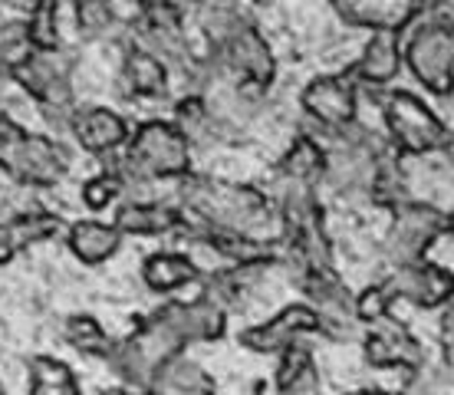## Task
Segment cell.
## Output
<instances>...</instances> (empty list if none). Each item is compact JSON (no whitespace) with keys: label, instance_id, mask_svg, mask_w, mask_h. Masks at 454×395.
Listing matches in <instances>:
<instances>
[{"label":"cell","instance_id":"1","mask_svg":"<svg viewBox=\"0 0 454 395\" xmlns=\"http://www.w3.org/2000/svg\"><path fill=\"white\" fill-rule=\"evenodd\" d=\"M171 198L182 204L184 227H221V231L280 241L273 198L257 185L188 171L182 181L171 185Z\"/></svg>","mask_w":454,"mask_h":395},{"label":"cell","instance_id":"2","mask_svg":"<svg viewBox=\"0 0 454 395\" xmlns=\"http://www.w3.org/2000/svg\"><path fill=\"white\" fill-rule=\"evenodd\" d=\"M125 178V198H155V185H175L192 169V146L171 119H145L132 125L122 152L103 158ZM122 198V201H125Z\"/></svg>","mask_w":454,"mask_h":395},{"label":"cell","instance_id":"3","mask_svg":"<svg viewBox=\"0 0 454 395\" xmlns=\"http://www.w3.org/2000/svg\"><path fill=\"white\" fill-rule=\"evenodd\" d=\"M73 169V148L50 132H30L11 113H0V171L34 192L63 185Z\"/></svg>","mask_w":454,"mask_h":395},{"label":"cell","instance_id":"4","mask_svg":"<svg viewBox=\"0 0 454 395\" xmlns=\"http://www.w3.org/2000/svg\"><path fill=\"white\" fill-rule=\"evenodd\" d=\"M76 63H80L76 53L63 43L53 50H34L20 67L7 69L23 96L40 109L50 132L57 136H67L69 113L76 106V86H73Z\"/></svg>","mask_w":454,"mask_h":395},{"label":"cell","instance_id":"5","mask_svg":"<svg viewBox=\"0 0 454 395\" xmlns=\"http://www.w3.org/2000/svg\"><path fill=\"white\" fill-rule=\"evenodd\" d=\"M372 96L382 113V132L402 158H432L451 146V125L411 90L388 86L375 90Z\"/></svg>","mask_w":454,"mask_h":395},{"label":"cell","instance_id":"6","mask_svg":"<svg viewBox=\"0 0 454 395\" xmlns=\"http://www.w3.org/2000/svg\"><path fill=\"white\" fill-rule=\"evenodd\" d=\"M402 30V63L409 76L434 99L454 96V27L421 13Z\"/></svg>","mask_w":454,"mask_h":395},{"label":"cell","instance_id":"7","mask_svg":"<svg viewBox=\"0 0 454 395\" xmlns=\"http://www.w3.org/2000/svg\"><path fill=\"white\" fill-rule=\"evenodd\" d=\"M444 231H448V211L438 204L419 201V198H405L402 204H395L388 211V227L379 248L388 271L428 260V250L434 248L438 237H444Z\"/></svg>","mask_w":454,"mask_h":395},{"label":"cell","instance_id":"8","mask_svg":"<svg viewBox=\"0 0 454 395\" xmlns=\"http://www.w3.org/2000/svg\"><path fill=\"white\" fill-rule=\"evenodd\" d=\"M207 53L217 59V67L224 69V76L234 86H257V90H273L280 59L273 53L270 40L263 36L254 17L234 27L231 34L215 46H205Z\"/></svg>","mask_w":454,"mask_h":395},{"label":"cell","instance_id":"9","mask_svg":"<svg viewBox=\"0 0 454 395\" xmlns=\"http://www.w3.org/2000/svg\"><path fill=\"white\" fill-rule=\"evenodd\" d=\"M359 86L356 79L346 73V67L340 73H319L300 90V113L307 115V125L317 138H326L342 132L346 125H352L359 119Z\"/></svg>","mask_w":454,"mask_h":395},{"label":"cell","instance_id":"10","mask_svg":"<svg viewBox=\"0 0 454 395\" xmlns=\"http://www.w3.org/2000/svg\"><path fill=\"white\" fill-rule=\"evenodd\" d=\"M359 350H363V362L369 369H386V373L411 375L428 362L425 343L395 313L375 327H365V333L359 336Z\"/></svg>","mask_w":454,"mask_h":395},{"label":"cell","instance_id":"11","mask_svg":"<svg viewBox=\"0 0 454 395\" xmlns=\"http://www.w3.org/2000/svg\"><path fill=\"white\" fill-rule=\"evenodd\" d=\"M132 136V125L119 109L103 106V102H76L67 122V138H73V146L82 148L92 158H109L115 152H122L125 142Z\"/></svg>","mask_w":454,"mask_h":395},{"label":"cell","instance_id":"12","mask_svg":"<svg viewBox=\"0 0 454 395\" xmlns=\"http://www.w3.org/2000/svg\"><path fill=\"white\" fill-rule=\"evenodd\" d=\"M313 336H319V313L307 300H296V304L280 306L257 327L240 329L238 343L250 352H261V356H280L286 346Z\"/></svg>","mask_w":454,"mask_h":395},{"label":"cell","instance_id":"13","mask_svg":"<svg viewBox=\"0 0 454 395\" xmlns=\"http://www.w3.org/2000/svg\"><path fill=\"white\" fill-rule=\"evenodd\" d=\"M382 283L388 287V294L395 296V304L405 300L415 310H444L454 300V271L444 264H434V260L386 271Z\"/></svg>","mask_w":454,"mask_h":395},{"label":"cell","instance_id":"14","mask_svg":"<svg viewBox=\"0 0 454 395\" xmlns=\"http://www.w3.org/2000/svg\"><path fill=\"white\" fill-rule=\"evenodd\" d=\"M402 36L405 30L402 27H379V30H369V40L363 43L359 57L352 59L346 73L356 79L359 90H388L398 79V73L405 69L402 63Z\"/></svg>","mask_w":454,"mask_h":395},{"label":"cell","instance_id":"15","mask_svg":"<svg viewBox=\"0 0 454 395\" xmlns=\"http://www.w3.org/2000/svg\"><path fill=\"white\" fill-rule=\"evenodd\" d=\"M113 225L122 237H168L184 231V211L175 198H125L113 208Z\"/></svg>","mask_w":454,"mask_h":395},{"label":"cell","instance_id":"16","mask_svg":"<svg viewBox=\"0 0 454 395\" xmlns=\"http://www.w3.org/2000/svg\"><path fill=\"white\" fill-rule=\"evenodd\" d=\"M171 69L161 63L159 57H152L142 46L125 43L122 46V59H119V90L129 96V99H142V102H159L171 96Z\"/></svg>","mask_w":454,"mask_h":395},{"label":"cell","instance_id":"17","mask_svg":"<svg viewBox=\"0 0 454 395\" xmlns=\"http://www.w3.org/2000/svg\"><path fill=\"white\" fill-rule=\"evenodd\" d=\"M67 217L50 211V208H30V211H17L7 221H0V267H7L20 250L46 244L67 231Z\"/></svg>","mask_w":454,"mask_h":395},{"label":"cell","instance_id":"18","mask_svg":"<svg viewBox=\"0 0 454 395\" xmlns=\"http://www.w3.org/2000/svg\"><path fill=\"white\" fill-rule=\"evenodd\" d=\"M138 277H142V287H145L148 294L171 296L184 290V287H192V283L201 287L207 271L188 250H152V254L142 257Z\"/></svg>","mask_w":454,"mask_h":395},{"label":"cell","instance_id":"19","mask_svg":"<svg viewBox=\"0 0 454 395\" xmlns=\"http://www.w3.org/2000/svg\"><path fill=\"white\" fill-rule=\"evenodd\" d=\"M175 329L188 346L194 343H221L227 336V310L217 306L211 296L198 294L194 300H168L161 306Z\"/></svg>","mask_w":454,"mask_h":395},{"label":"cell","instance_id":"20","mask_svg":"<svg viewBox=\"0 0 454 395\" xmlns=\"http://www.w3.org/2000/svg\"><path fill=\"white\" fill-rule=\"evenodd\" d=\"M63 244L73 254V260H80L82 267H103L122 250L125 237L113 221H99V217H80L69 221L63 231Z\"/></svg>","mask_w":454,"mask_h":395},{"label":"cell","instance_id":"21","mask_svg":"<svg viewBox=\"0 0 454 395\" xmlns=\"http://www.w3.org/2000/svg\"><path fill=\"white\" fill-rule=\"evenodd\" d=\"M76 34L90 43H125L129 13H122V0H69Z\"/></svg>","mask_w":454,"mask_h":395},{"label":"cell","instance_id":"22","mask_svg":"<svg viewBox=\"0 0 454 395\" xmlns=\"http://www.w3.org/2000/svg\"><path fill=\"white\" fill-rule=\"evenodd\" d=\"M273 385H277V395H323V375H319L313 343L300 339L277 356Z\"/></svg>","mask_w":454,"mask_h":395},{"label":"cell","instance_id":"23","mask_svg":"<svg viewBox=\"0 0 454 395\" xmlns=\"http://www.w3.org/2000/svg\"><path fill=\"white\" fill-rule=\"evenodd\" d=\"M171 122L178 125V132L184 136V142L194 148H215L224 146V129L221 119L215 115V109L207 106L205 96L198 92H182L175 106H171Z\"/></svg>","mask_w":454,"mask_h":395},{"label":"cell","instance_id":"24","mask_svg":"<svg viewBox=\"0 0 454 395\" xmlns=\"http://www.w3.org/2000/svg\"><path fill=\"white\" fill-rule=\"evenodd\" d=\"M142 395H217V379L188 352L175 356L152 375Z\"/></svg>","mask_w":454,"mask_h":395},{"label":"cell","instance_id":"25","mask_svg":"<svg viewBox=\"0 0 454 395\" xmlns=\"http://www.w3.org/2000/svg\"><path fill=\"white\" fill-rule=\"evenodd\" d=\"M326 169V146L309 129H300L294 142L284 148V155L277 158V178L280 181H300V185H317L323 181Z\"/></svg>","mask_w":454,"mask_h":395},{"label":"cell","instance_id":"26","mask_svg":"<svg viewBox=\"0 0 454 395\" xmlns=\"http://www.w3.org/2000/svg\"><path fill=\"white\" fill-rule=\"evenodd\" d=\"M27 395H82V385L69 362L36 352L27 359Z\"/></svg>","mask_w":454,"mask_h":395},{"label":"cell","instance_id":"27","mask_svg":"<svg viewBox=\"0 0 454 395\" xmlns=\"http://www.w3.org/2000/svg\"><path fill=\"white\" fill-rule=\"evenodd\" d=\"M63 339H67V346H73L80 356L99 359V362L109 359V352H113V346H115V336H109L106 327L92 313H69L67 320H63Z\"/></svg>","mask_w":454,"mask_h":395},{"label":"cell","instance_id":"28","mask_svg":"<svg viewBox=\"0 0 454 395\" xmlns=\"http://www.w3.org/2000/svg\"><path fill=\"white\" fill-rule=\"evenodd\" d=\"M80 198L90 211L115 208L125 198V178L119 175V169H115L113 162H103V169L80 185Z\"/></svg>","mask_w":454,"mask_h":395},{"label":"cell","instance_id":"29","mask_svg":"<svg viewBox=\"0 0 454 395\" xmlns=\"http://www.w3.org/2000/svg\"><path fill=\"white\" fill-rule=\"evenodd\" d=\"M59 7L63 0H46L34 13H27V34L34 50H53L63 46V34H59Z\"/></svg>","mask_w":454,"mask_h":395},{"label":"cell","instance_id":"30","mask_svg":"<svg viewBox=\"0 0 454 395\" xmlns=\"http://www.w3.org/2000/svg\"><path fill=\"white\" fill-rule=\"evenodd\" d=\"M392 306H395V296L388 294V287L379 280H372L369 287L363 290H356V320H359V327H375V323H382L386 316H392Z\"/></svg>","mask_w":454,"mask_h":395},{"label":"cell","instance_id":"31","mask_svg":"<svg viewBox=\"0 0 454 395\" xmlns=\"http://www.w3.org/2000/svg\"><path fill=\"white\" fill-rule=\"evenodd\" d=\"M30 53H34V43H30V34H27V17L0 20V69L20 67Z\"/></svg>","mask_w":454,"mask_h":395},{"label":"cell","instance_id":"32","mask_svg":"<svg viewBox=\"0 0 454 395\" xmlns=\"http://www.w3.org/2000/svg\"><path fill=\"white\" fill-rule=\"evenodd\" d=\"M438 362L448 373H454V300L438 310Z\"/></svg>","mask_w":454,"mask_h":395},{"label":"cell","instance_id":"33","mask_svg":"<svg viewBox=\"0 0 454 395\" xmlns=\"http://www.w3.org/2000/svg\"><path fill=\"white\" fill-rule=\"evenodd\" d=\"M421 13H428V17H434V20H442V23H448V27H454V0H428ZM421 13H419V17H421Z\"/></svg>","mask_w":454,"mask_h":395},{"label":"cell","instance_id":"34","mask_svg":"<svg viewBox=\"0 0 454 395\" xmlns=\"http://www.w3.org/2000/svg\"><path fill=\"white\" fill-rule=\"evenodd\" d=\"M129 7H148V4H161V7H175V11H182L192 17V11L201 4V0H125Z\"/></svg>","mask_w":454,"mask_h":395},{"label":"cell","instance_id":"35","mask_svg":"<svg viewBox=\"0 0 454 395\" xmlns=\"http://www.w3.org/2000/svg\"><path fill=\"white\" fill-rule=\"evenodd\" d=\"M0 4H7V7H13V11H20L23 17H27V13H34L46 0H0Z\"/></svg>","mask_w":454,"mask_h":395},{"label":"cell","instance_id":"36","mask_svg":"<svg viewBox=\"0 0 454 395\" xmlns=\"http://www.w3.org/2000/svg\"><path fill=\"white\" fill-rule=\"evenodd\" d=\"M346 395H411L409 389H349Z\"/></svg>","mask_w":454,"mask_h":395},{"label":"cell","instance_id":"37","mask_svg":"<svg viewBox=\"0 0 454 395\" xmlns=\"http://www.w3.org/2000/svg\"><path fill=\"white\" fill-rule=\"evenodd\" d=\"M99 395H142V392H136V389H129V385H109V389H103Z\"/></svg>","mask_w":454,"mask_h":395},{"label":"cell","instance_id":"38","mask_svg":"<svg viewBox=\"0 0 454 395\" xmlns=\"http://www.w3.org/2000/svg\"><path fill=\"white\" fill-rule=\"evenodd\" d=\"M444 237H451L454 241V211H448V231H444Z\"/></svg>","mask_w":454,"mask_h":395},{"label":"cell","instance_id":"39","mask_svg":"<svg viewBox=\"0 0 454 395\" xmlns=\"http://www.w3.org/2000/svg\"><path fill=\"white\" fill-rule=\"evenodd\" d=\"M0 395H7V389H4V383H0Z\"/></svg>","mask_w":454,"mask_h":395}]
</instances>
